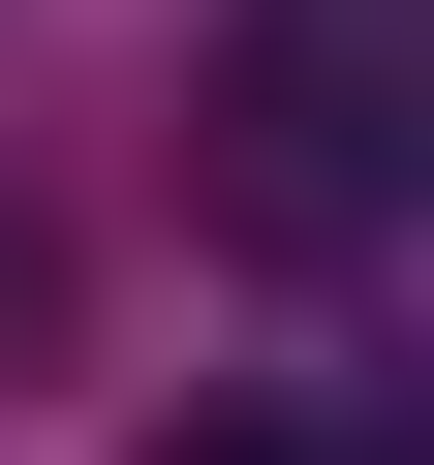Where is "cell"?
Masks as SVG:
<instances>
[{
  "label": "cell",
  "mask_w": 434,
  "mask_h": 465,
  "mask_svg": "<svg viewBox=\"0 0 434 465\" xmlns=\"http://www.w3.org/2000/svg\"><path fill=\"white\" fill-rule=\"evenodd\" d=\"M155 465H372V434H311V403H186Z\"/></svg>",
  "instance_id": "obj_3"
},
{
  "label": "cell",
  "mask_w": 434,
  "mask_h": 465,
  "mask_svg": "<svg viewBox=\"0 0 434 465\" xmlns=\"http://www.w3.org/2000/svg\"><path fill=\"white\" fill-rule=\"evenodd\" d=\"M372 186H403V63H372V0H280V32L217 63V217H249V249H372Z\"/></svg>",
  "instance_id": "obj_1"
},
{
  "label": "cell",
  "mask_w": 434,
  "mask_h": 465,
  "mask_svg": "<svg viewBox=\"0 0 434 465\" xmlns=\"http://www.w3.org/2000/svg\"><path fill=\"white\" fill-rule=\"evenodd\" d=\"M63 341H94V217H63V186H0V403H32Z\"/></svg>",
  "instance_id": "obj_2"
}]
</instances>
